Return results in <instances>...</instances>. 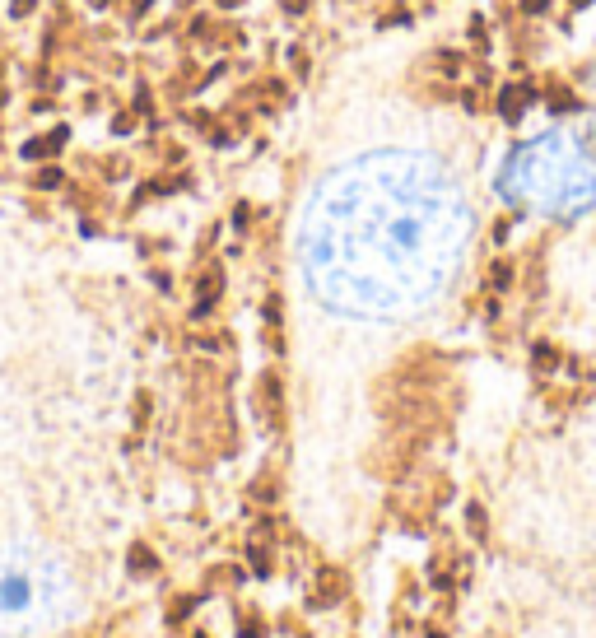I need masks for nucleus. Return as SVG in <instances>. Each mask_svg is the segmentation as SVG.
I'll return each instance as SVG.
<instances>
[{
  "instance_id": "f257e3e1",
  "label": "nucleus",
  "mask_w": 596,
  "mask_h": 638,
  "mask_svg": "<svg viewBox=\"0 0 596 638\" xmlns=\"http://www.w3.org/2000/svg\"><path fill=\"white\" fill-rule=\"evenodd\" d=\"M499 103H503V108H499L503 117H508V122H518L522 112H527V103H531V84H513V89H503Z\"/></svg>"
},
{
  "instance_id": "f03ea898",
  "label": "nucleus",
  "mask_w": 596,
  "mask_h": 638,
  "mask_svg": "<svg viewBox=\"0 0 596 638\" xmlns=\"http://www.w3.org/2000/svg\"><path fill=\"white\" fill-rule=\"evenodd\" d=\"M549 108H554V112H578L582 108V103H578V98H573V89H564V84H549Z\"/></svg>"
},
{
  "instance_id": "7ed1b4c3",
  "label": "nucleus",
  "mask_w": 596,
  "mask_h": 638,
  "mask_svg": "<svg viewBox=\"0 0 596 638\" xmlns=\"http://www.w3.org/2000/svg\"><path fill=\"white\" fill-rule=\"evenodd\" d=\"M508 280H513V270H508V265H494V289H499V294H503V289H508Z\"/></svg>"
},
{
  "instance_id": "20e7f679",
  "label": "nucleus",
  "mask_w": 596,
  "mask_h": 638,
  "mask_svg": "<svg viewBox=\"0 0 596 638\" xmlns=\"http://www.w3.org/2000/svg\"><path fill=\"white\" fill-rule=\"evenodd\" d=\"M429 638H442V634H429Z\"/></svg>"
}]
</instances>
